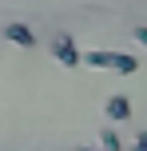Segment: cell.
Listing matches in <instances>:
<instances>
[{"mask_svg":"<svg viewBox=\"0 0 147 151\" xmlns=\"http://www.w3.org/2000/svg\"><path fill=\"white\" fill-rule=\"evenodd\" d=\"M111 72L135 76V72H139V60H135V56H127V52H111Z\"/></svg>","mask_w":147,"mask_h":151,"instance_id":"cell-4","label":"cell"},{"mask_svg":"<svg viewBox=\"0 0 147 151\" xmlns=\"http://www.w3.org/2000/svg\"><path fill=\"white\" fill-rule=\"evenodd\" d=\"M4 36L12 40L16 48H36V36H32V28H28V24H8V28H4Z\"/></svg>","mask_w":147,"mask_h":151,"instance_id":"cell-3","label":"cell"},{"mask_svg":"<svg viewBox=\"0 0 147 151\" xmlns=\"http://www.w3.org/2000/svg\"><path fill=\"white\" fill-rule=\"evenodd\" d=\"M52 56L64 68H84V52L76 48V36H68V32H60V36L52 40Z\"/></svg>","mask_w":147,"mask_h":151,"instance_id":"cell-1","label":"cell"},{"mask_svg":"<svg viewBox=\"0 0 147 151\" xmlns=\"http://www.w3.org/2000/svg\"><path fill=\"white\" fill-rule=\"evenodd\" d=\"M135 40H139V44L147 48V28H135Z\"/></svg>","mask_w":147,"mask_h":151,"instance_id":"cell-8","label":"cell"},{"mask_svg":"<svg viewBox=\"0 0 147 151\" xmlns=\"http://www.w3.org/2000/svg\"><path fill=\"white\" fill-rule=\"evenodd\" d=\"M131 151H147V131H139V139H135V147Z\"/></svg>","mask_w":147,"mask_h":151,"instance_id":"cell-7","label":"cell"},{"mask_svg":"<svg viewBox=\"0 0 147 151\" xmlns=\"http://www.w3.org/2000/svg\"><path fill=\"white\" fill-rule=\"evenodd\" d=\"M100 143H103V151H123V143H119V135H115V131H103V135H100Z\"/></svg>","mask_w":147,"mask_h":151,"instance_id":"cell-6","label":"cell"},{"mask_svg":"<svg viewBox=\"0 0 147 151\" xmlns=\"http://www.w3.org/2000/svg\"><path fill=\"white\" fill-rule=\"evenodd\" d=\"M103 115H108L111 123H123L127 115H131V99L127 96H111L108 104H103Z\"/></svg>","mask_w":147,"mask_h":151,"instance_id":"cell-2","label":"cell"},{"mask_svg":"<svg viewBox=\"0 0 147 151\" xmlns=\"http://www.w3.org/2000/svg\"><path fill=\"white\" fill-rule=\"evenodd\" d=\"M76 151H92V147H76Z\"/></svg>","mask_w":147,"mask_h":151,"instance_id":"cell-9","label":"cell"},{"mask_svg":"<svg viewBox=\"0 0 147 151\" xmlns=\"http://www.w3.org/2000/svg\"><path fill=\"white\" fill-rule=\"evenodd\" d=\"M84 64L87 68H111V52H100V48L95 52H84Z\"/></svg>","mask_w":147,"mask_h":151,"instance_id":"cell-5","label":"cell"}]
</instances>
